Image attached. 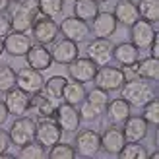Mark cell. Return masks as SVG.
Listing matches in <instances>:
<instances>
[{
    "mask_svg": "<svg viewBox=\"0 0 159 159\" xmlns=\"http://www.w3.org/2000/svg\"><path fill=\"white\" fill-rule=\"evenodd\" d=\"M39 16V8H37V0H27V2L20 4L14 10V14L10 16V25L12 31H21V33H27L31 31L35 18Z\"/></svg>",
    "mask_w": 159,
    "mask_h": 159,
    "instance_id": "277c9868",
    "label": "cell"
},
{
    "mask_svg": "<svg viewBox=\"0 0 159 159\" xmlns=\"http://www.w3.org/2000/svg\"><path fill=\"white\" fill-rule=\"evenodd\" d=\"M128 80V76H126L124 68H118V66H99L97 72H95L93 76V84L101 87V89L105 91H118L120 87L124 85V82Z\"/></svg>",
    "mask_w": 159,
    "mask_h": 159,
    "instance_id": "7a4b0ae2",
    "label": "cell"
},
{
    "mask_svg": "<svg viewBox=\"0 0 159 159\" xmlns=\"http://www.w3.org/2000/svg\"><path fill=\"white\" fill-rule=\"evenodd\" d=\"M113 16H115V20L118 23H122V25H126V27H130L132 23L140 18L138 6H136L134 0H116Z\"/></svg>",
    "mask_w": 159,
    "mask_h": 159,
    "instance_id": "7402d4cb",
    "label": "cell"
},
{
    "mask_svg": "<svg viewBox=\"0 0 159 159\" xmlns=\"http://www.w3.org/2000/svg\"><path fill=\"white\" fill-rule=\"evenodd\" d=\"M2 41H4V52H8L14 58L25 57V52L29 51V47L33 45L31 35L21 33V31H10Z\"/></svg>",
    "mask_w": 159,
    "mask_h": 159,
    "instance_id": "5bb4252c",
    "label": "cell"
},
{
    "mask_svg": "<svg viewBox=\"0 0 159 159\" xmlns=\"http://www.w3.org/2000/svg\"><path fill=\"white\" fill-rule=\"evenodd\" d=\"M51 54H52V62L66 66V64H70L72 60H76L80 57V49H78V43H74V41H70V39L62 37L60 41L57 39V41L52 43Z\"/></svg>",
    "mask_w": 159,
    "mask_h": 159,
    "instance_id": "2e32d148",
    "label": "cell"
},
{
    "mask_svg": "<svg viewBox=\"0 0 159 159\" xmlns=\"http://www.w3.org/2000/svg\"><path fill=\"white\" fill-rule=\"evenodd\" d=\"M54 120L60 126L62 134H76L80 130V124H82V118H80V113L74 105L62 101L60 105H57V111H54Z\"/></svg>",
    "mask_w": 159,
    "mask_h": 159,
    "instance_id": "ba28073f",
    "label": "cell"
},
{
    "mask_svg": "<svg viewBox=\"0 0 159 159\" xmlns=\"http://www.w3.org/2000/svg\"><path fill=\"white\" fill-rule=\"evenodd\" d=\"M136 6L142 20L149 23L159 21V0H140V2H136Z\"/></svg>",
    "mask_w": 159,
    "mask_h": 159,
    "instance_id": "83f0119b",
    "label": "cell"
},
{
    "mask_svg": "<svg viewBox=\"0 0 159 159\" xmlns=\"http://www.w3.org/2000/svg\"><path fill=\"white\" fill-rule=\"evenodd\" d=\"M12 146V140H10V134H8V130H4L2 126H0V155L6 153L8 149H10Z\"/></svg>",
    "mask_w": 159,
    "mask_h": 159,
    "instance_id": "f35d334b",
    "label": "cell"
},
{
    "mask_svg": "<svg viewBox=\"0 0 159 159\" xmlns=\"http://www.w3.org/2000/svg\"><path fill=\"white\" fill-rule=\"evenodd\" d=\"M118 91H120V97L128 101L130 107H134V109H142L149 99L155 97L152 84H149L148 80L138 78V76L126 80L124 85H122Z\"/></svg>",
    "mask_w": 159,
    "mask_h": 159,
    "instance_id": "6da1fadb",
    "label": "cell"
},
{
    "mask_svg": "<svg viewBox=\"0 0 159 159\" xmlns=\"http://www.w3.org/2000/svg\"><path fill=\"white\" fill-rule=\"evenodd\" d=\"M29 109H33L39 115V118H52L54 111H57V99L49 97L45 91H39L35 95H31Z\"/></svg>",
    "mask_w": 159,
    "mask_h": 159,
    "instance_id": "603a6c76",
    "label": "cell"
},
{
    "mask_svg": "<svg viewBox=\"0 0 159 159\" xmlns=\"http://www.w3.org/2000/svg\"><path fill=\"white\" fill-rule=\"evenodd\" d=\"M118 27V21L115 20L113 12H99L95 18L91 20L89 25V33L93 37H103V39H111L115 35V31Z\"/></svg>",
    "mask_w": 159,
    "mask_h": 159,
    "instance_id": "e0dca14e",
    "label": "cell"
},
{
    "mask_svg": "<svg viewBox=\"0 0 159 159\" xmlns=\"http://www.w3.org/2000/svg\"><path fill=\"white\" fill-rule=\"evenodd\" d=\"M14 85H16V70L10 64L2 62L0 64V93H6Z\"/></svg>",
    "mask_w": 159,
    "mask_h": 159,
    "instance_id": "e575fe53",
    "label": "cell"
},
{
    "mask_svg": "<svg viewBox=\"0 0 159 159\" xmlns=\"http://www.w3.org/2000/svg\"><path fill=\"white\" fill-rule=\"evenodd\" d=\"M45 155H47V148L43 144H39L37 140H31L27 144L20 146V152H18L20 159H43Z\"/></svg>",
    "mask_w": 159,
    "mask_h": 159,
    "instance_id": "f546056e",
    "label": "cell"
},
{
    "mask_svg": "<svg viewBox=\"0 0 159 159\" xmlns=\"http://www.w3.org/2000/svg\"><path fill=\"white\" fill-rule=\"evenodd\" d=\"M2 52H4V41H2V37H0V57H2Z\"/></svg>",
    "mask_w": 159,
    "mask_h": 159,
    "instance_id": "ee69618b",
    "label": "cell"
},
{
    "mask_svg": "<svg viewBox=\"0 0 159 159\" xmlns=\"http://www.w3.org/2000/svg\"><path fill=\"white\" fill-rule=\"evenodd\" d=\"M43 85H45L43 72H39L35 68L23 66L16 72V87H20L27 95H35L39 91H43Z\"/></svg>",
    "mask_w": 159,
    "mask_h": 159,
    "instance_id": "9c48e42d",
    "label": "cell"
},
{
    "mask_svg": "<svg viewBox=\"0 0 159 159\" xmlns=\"http://www.w3.org/2000/svg\"><path fill=\"white\" fill-rule=\"evenodd\" d=\"M10 8V0H0V12H8Z\"/></svg>",
    "mask_w": 159,
    "mask_h": 159,
    "instance_id": "b9f144b4",
    "label": "cell"
},
{
    "mask_svg": "<svg viewBox=\"0 0 159 159\" xmlns=\"http://www.w3.org/2000/svg\"><path fill=\"white\" fill-rule=\"evenodd\" d=\"M155 37H157L155 23H149L146 20L138 18L130 25V43L136 47L138 51H148Z\"/></svg>",
    "mask_w": 159,
    "mask_h": 159,
    "instance_id": "52a82bcc",
    "label": "cell"
},
{
    "mask_svg": "<svg viewBox=\"0 0 159 159\" xmlns=\"http://www.w3.org/2000/svg\"><path fill=\"white\" fill-rule=\"evenodd\" d=\"M85 57L91 58L97 66H105L113 60V41L103 37H95L85 47Z\"/></svg>",
    "mask_w": 159,
    "mask_h": 159,
    "instance_id": "8fae6325",
    "label": "cell"
},
{
    "mask_svg": "<svg viewBox=\"0 0 159 159\" xmlns=\"http://www.w3.org/2000/svg\"><path fill=\"white\" fill-rule=\"evenodd\" d=\"M113 58H115L122 68H128V66L134 64V62L140 60V51H138L130 41H124V43L113 45Z\"/></svg>",
    "mask_w": 159,
    "mask_h": 159,
    "instance_id": "cb8c5ba5",
    "label": "cell"
},
{
    "mask_svg": "<svg viewBox=\"0 0 159 159\" xmlns=\"http://www.w3.org/2000/svg\"><path fill=\"white\" fill-rule=\"evenodd\" d=\"M37 8H39V14L57 18L64 12V0H37Z\"/></svg>",
    "mask_w": 159,
    "mask_h": 159,
    "instance_id": "836d02e7",
    "label": "cell"
},
{
    "mask_svg": "<svg viewBox=\"0 0 159 159\" xmlns=\"http://www.w3.org/2000/svg\"><path fill=\"white\" fill-rule=\"evenodd\" d=\"M25 60L29 68H35L39 72H45L52 66V54L51 49H47L41 43H33L29 47V51L25 52Z\"/></svg>",
    "mask_w": 159,
    "mask_h": 159,
    "instance_id": "ac0fdd59",
    "label": "cell"
},
{
    "mask_svg": "<svg viewBox=\"0 0 159 159\" xmlns=\"http://www.w3.org/2000/svg\"><path fill=\"white\" fill-rule=\"evenodd\" d=\"M35 130H37V122L33 120L31 116H16V120L12 122L10 130H8V134H10V140H12V146H23L27 144V142L35 140Z\"/></svg>",
    "mask_w": 159,
    "mask_h": 159,
    "instance_id": "8992f818",
    "label": "cell"
},
{
    "mask_svg": "<svg viewBox=\"0 0 159 159\" xmlns=\"http://www.w3.org/2000/svg\"><path fill=\"white\" fill-rule=\"evenodd\" d=\"M149 57H153V58H159V39L155 37L153 41H152V45H149Z\"/></svg>",
    "mask_w": 159,
    "mask_h": 159,
    "instance_id": "ab89813d",
    "label": "cell"
},
{
    "mask_svg": "<svg viewBox=\"0 0 159 159\" xmlns=\"http://www.w3.org/2000/svg\"><path fill=\"white\" fill-rule=\"evenodd\" d=\"M124 144H126V138H124V132H122L120 126L109 124V128L103 130V134H101V149L105 153L116 155L122 149Z\"/></svg>",
    "mask_w": 159,
    "mask_h": 159,
    "instance_id": "44dd1931",
    "label": "cell"
},
{
    "mask_svg": "<svg viewBox=\"0 0 159 159\" xmlns=\"http://www.w3.org/2000/svg\"><path fill=\"white\" fill-rule=\"evenodd\" d=\"M29 101H31V95H27L25 91H21L20 87H12L4 93V105L8 109V113L14 115V116H21V115H27L29 113Z\"/></svg>",
    "mask_w": 159,
    "mask_h": 159,
    "instance_id": "4fadbf2b",
    "label": "cell"
},
{
    "mask_svg": "<svg viewBox=\"0 0 159 159\" xmlns=\"http://www.w3.org/2000/svg\"><path fill=\"white\" fill-rule=\"evenodd\" d=\"M78 113H80V118L84 122H97L103 116V113H105V109H101L97 105H93V103H89L87 99H84L78 105Z\"/></svg>",
    "mask_w": 159,
    "mask_h": 159,
    "instance_id": "f1b7e54d",
    "label": "cell"
},
{
    "mask_svg": "<svg viewBox=\"0 0 159 159\" xmlns=\"http://www.w3.org/2000/svg\"><path fill=\"white\" fill-rule=\"evenodd\" d=\"M148 159H159V152H153L152 155H148Z\"/></svg>",
    "mask_w": 159,
    "mask_h": 159,
    "instance_id": "7bdbcfd3",
    "label": "cell"
},
{
    "mask_svg": "<svg viewBox=\"0 0 159 159\" xmlns=\"http://www.w3.org/2000/svg\"><path fill=\"white\" fill-rule=\"evenodd\" d=\"M120 159H148V149L140 144V142H126L122 149L116 153Z\"/></svg>",
    "mask_w": 159,
    "mask_h": 159,
    "instance_id": "4dcf8cb0",
    "label": "cell"
},
{
    "mask_svg": "<svg viewBox=\"0 0 159 159\" xmlns=\"http://www.w3.org/2000/svg\"><path fill=\"white\" fill-rule=\"evenodd\" d=\"M76 149L72 144H66V142H57L54 146L49 148L47 157L49 159H76Z\"/></svg>",
    "mask_w": 159,
    "mask_h": 159,
    "instance_id": "d6a6232c",
    "label": "cell"
},
{
    "mask_svg": "<svg viewBox=\"0 0 159 159\" xmlns=\"http://www.w3.org/2000/svg\"><path fill=\"white\" fill-rule=\"evenodd\" d=\"M68 82L66 76H51L49 80H45V85H43V91L52 99H60L62 97V89Z\"/></svg>",
    "mask_w": 159,
    "mask_h": 159,
    "instance_id": "1f68e13d",
    "label": "cell"
},
{
    "mask_svg": "<svg viewBox=\"0 0 159 159\" xmlns=\"http://www.w3.org/2000/svg\"><path fill=\"white\" fill-rule=\"evenodd\" d=\"M122 132H124V138L126 142H142L148 138V130H149V124L146 122V118L142 115H130L126 120L122 122Z\"/></svg>",
    "mask_w": 159,
    "mask_h": 159,
    "instance_id": "d6986e66",
    "label": "cell"
},
{
    "mask_svg": "<svg viewBox=\"0 0 159 159\" xmlns=\"http://www.w3.org/2000/svg\"><path fill=\"white\" fill-rule=\"evenodd\" d=\"M68 66V78L74 80V82H80V84H89L93 82V76L97 72V64L87 58V57H78L76 60H72Z\"/></svg>",
    "mask_w": 159,
    "mask_h": 159,
    "instance_id": "7c38bea8",
    "label": "cell"
},
{
    "mask_svg": "<svg viewBox=\"0 0 159 159\" xmlns=\"http://www.w3.org/2000/svg\"><path fill=\"white\" fill-rule=\"evenodd\" d=\"M85 84H80V82H66V85H64V89H62V101L64 103H70V105H74V107H78L80 103H82L84 99H85Z\"/></svg>",
    "mask_w": 159,
    "mask_h": 159,
    "instance_id": "484cf974",
    "label": "cell"
},
{
    "mask_svg": "<svg viewBox=\"0 0 159 159\" xmlns=\"http://www.w3.org/2000/svg\"><path fill=\"white\" fill-rule=\"evenodd\" d=\"M8 109H6V105H4V101H0V126L2 124H6V120H8Z\"/></svg>",
    "mask_w": 159,
    "mask_h": 159,
    "instance_id": "60d3db41",
    "label": "cell"
},
{
    "mask_svg": "<svg viewBox=\"0 0 159 159\" xmlns=\"http://www.w3.org/2000/svg\"><path fill=\"white\" fill-rule=\"evenodd\" d=\"M12 31V25H10V14L8 12H0V37H6L8 33Z\"/></svg>",
    "mask_w": 159,
    "mask_h": 159,
    "instance_id": "74e56055",
    "label": "cell"
},
{
    "mask_svg": "<svg viewBox=\"0 0 159 159\" xmlns=\"http://www.w3.org/2000/svg\"><path fill=\"white\" fill-rule=\"evenodd\" d=\"M99 10V2L97 0H74V16L84 21H91Z\"/></svg>",
    "mask_w": 159,
    "mask_h": 159,
    "instance_id": "4316f807",
    "label": "cell"
},
{
    "mask_svg": "<svg viewBox=\"0 0 159 159\" xmlns=\"http://www.w3.org/2000/svg\"><path fill=\"white\" fill-rule=\"evenodd\" d=\"M58 31L64 39H70L74 43H84L89 37V23L76 16H68L58 23Z\"/></svg>",
    "mask_w": 159,
    "mask_h": 159,
    "instance_id": "30bf717a",
    "label": "cell"
},
{
    "mask_svg": "<svg viewBox=\"0 0 159 159\" xmlns=\"http://www.w3.org/2000/svg\"><path fill=\"white\" fill-rule=\"evenodd\" d=\"M136 76L142 80H148V82H157L159 80V60L153 57H146V58L138 60Z\"/></svg>",
    "mask_w": 159,
    "mask_h": 159,
    "instance_id": "d4e9b609",
    "label": "cell"
},
{
    "mask_svg": "<svg viewBox=\"0 0 159 159\" xmlns=\"http://www.w3.org/2000/svg\"><path fill=\"white\" fill-rule=\"evenodd\" d=\"M58 35H60V31H58V23L54 21V18H49V16H43V14H39L35 18L33 25H31V39L35 43L49 47L58 39Z\"/></svg>",
    "mask_w": 159,
    "mask_h": 159,
    "instance_id": "3957f363",
    "label": "cell"
},
{
    "mask_svg": "<svg viewBox=\"0 0 159 159\" xmlns=\"http://www.w3.org/2000/svg\"><path fill=\"white\" fill-rule=\"evenodd\" d=\"M10 2H14V4H23V2H27V0H10Z\"/></svg>",
    "mask_w": 159,
    "mask_h": 159,
    "instance_id": "f6af8a7d",
    "label": "cell"
},
{
    "mask_svg": "<svg viewBox=\"0 0 159 159\" xmlns=\"http://www.w3.org/2000/svg\"><path fill=\"white\" fill-rule=\"evenodd\" d=\"M97 2H99V4H103V2H107V0H97Z\"/></svg>",
    "mask_w": 159,
    "mask_h": 159,
    "instance_id": "bcb514c9",
    "label": "cell"
},
{
    "mask_svg": "<svg viewBox=\"0 0 159 159\" xmlns=\"http://www.w3.org/2000/svg\"><path fill=\"white\" fill-rule=\"evenodd\" d=\"M85 99L89 101V103H93V105L105 109L111 97H109V91H105V89H101V87L95 85V87H91L89 91H85Z\"/></svg>",
    "mask_w": 159,
    "mask_h": 159,
    "instance_id": "8d00e7d4",
    "label": "cell"
},
{
    "mask_svg": "<svg viewBox=\"0 0 159 159\" xmlns=\"http://www.w3.org/2000/svg\"><path fill=\"white\" fill-rule=\"evenodd\" d=\"M105 118L109 124H115V126H122V122L132 115V107L130 103L122 99V97H116V99H109L107 107H105Z\"/></svg>",
    "mask_w": 159,
    "mask_h": 159,
    "instance_id": "ffe728a7",
    "label": "cell"
},
{
    "mask_svg": "<svg viewBox=\"0 0 159 159\" xmlns=\"http://www.w3.org/2000/svg\"><path fill=\"white\" fill-rule=\"evenodd\" d=\"M142 109H144L142 116L146 118V122L152 124V126H157V124H159V101H157V97L149 99Z\"/></svg>",
    "mask_w": 159,
    "mask_h": 159,
    "instance_id": "d590c367",
    "label": "cell"
},
{
    "mask_svg": "<svg viewBox=\"0 0 159 159\" xmlns=\"http://www.w3.org/2000/svg\"><path fill=\"white\" fill-rule=\"evenodd\" d=\"M74 149L82 157H93L101 152V134L93 128H84L76 132Z\"/></svg>",
    "mask_w": 159,
    "mask_h": 159,
    "instance_id": "5b68a950",
    "label": "cell"
},
{
    "mask_svg": "<svg viewBox=\"0 0 159 159\" xmlns=\"http://www.w3.org/2000/svg\"><path fill=\"white\" fill-rule=\"evenodd\" d=\"M35 140L39 144H43L45 148L54 146L57 142L62 140V130L57 124L54 118H41L37 122V130H35Z\"/></svg>",
    "mask_w": 159,
    "mask_h": 159,
    "instance_id": "9a60e30c",
    "label": "cell"
}]
</instances>
